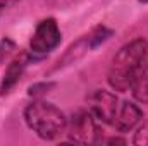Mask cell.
<instances>
[{
    "label": "cell",
    "instance_id": "cell-9",
    "mask_svg": "<svg viewBox=\"0 0 148 146\" xmlns=\"http://www.w3.org/2000/svg\"><path fill=\"white\" fill-rule=\"evenodd\" d=\"M110 36H112V29L105 28V26H98V28H95L90 33V36H88V46L90 48H95L100 43H103L105 40H109Z\"/></svg>",
    "mask_w": 148,
    "mask_h": 146
},
{
    "label": "cell",
    "instance_id": "cell-2",
    "mask_svg": "<svg viewBox=\"0 0 148 146\" xmlns=\"http://www.w3.org/2000/svg\"><path fill=\"white\" fill-rule=\"evenodd\" d=\"M24 120L38 138L47 141H53L67 131V119L64 112L43 98H36L26 105Z\"/></svg>",
    "mask_w": 148,
    "mask_h": 146
},
{
    "label": "cell",
    "instance_id": "cell-1",
    "mask_svg": "<svg viewBox=\"0 0 148 146\" xmlns=\"http://www.w3.org/2000/svg\"><path fill=\"white\" fill-rule=\"evenodd\" d=\"M148 57V41L145 38H134L129 43L122 45L114 55L109 67L107 81L114 91L126 93L131 88L133 77L140 65Z\"/></svg>",
    "mask_w": 148,
    "mask_h": 146
},
{
    "label": "cell",
    "instance_id": "cell-15",
    "mask_svg": "<svg viewBox=\"0 0 148 146\" xmlns=\"http://www.w3.org/2000/svg\"><path fill=\"white\" fill-rule=\"evenodd\" d=\"M140 3H148V0H138Z\"/></svg>",
    "mask_w": 148,
    "mask_h": 146
},
{
    "label": "cell",
    "instance_id": "cell-4",
    "mask_svg": "<svg viewBox=\"0 0 148 146\" xmlns=\"http://www.w3.org/2000/svg\"><path fill=\"white\" fill-rule=\"evenodd\" d=\"M67 136L73 143L97 145L102 143L103 131L97 124V119L90 110H77L73 115L71 122H67Z\"/></svg>",
    "mask_w": 148,
    "mask_h": 146
},
{
    "label": "cell",
    "instance_id": "cell-6",
    "mask_svg": "<svg viewBox=\"0 0 148 146\" xmlns=\"http://www.w3.org/2000/svg\"><path fill=\"white\" fill-rule=\"evenodd\" d=\"M31 62H33V59H31L29 52H21V53H17V55L10 60V64L7 65V69H5V72H3V77H2V81H0V96L7 95V93L19 83V79L23 77L26 67H28Z\"/></svg>",
    "mask_w": 148,
    "mask_h": 146
},
{
    "label": "cell",
    "instance_id": "cell-5",
    "mask_svg": "<svg viewBox=\"0 0 148 146\" xmlns=\"http://www.w3.org/2000/svg\"><path fill=\"white\" fill-rule=\"evenodd\" d=\"M86 102L90 105V112L95 115L98 122L112 126L119 110V100L115 93L107 89H95L86 96Z\"/></svg>",
    "mask_w": 148,
    "mask_h": 146
},
{
    "label": "cell",
    "instance_id": "cell-13",
    "mask_svg": "<svg viewBox=\"0 0 148 146\" xmlns=\"http://www.w3.org/2000/svg\"><path fill=\"white\" fill-rule=\"evenodd\" d=\"M9 2H10V0H0V14L5 10V7L9 5Z\"/></svg>",
    "mask_w": 148,
    "mask_h": 146
},
{
    "label": "cell",
    "instance_id": "cell-10",
    "mask_svg": "<svg viewBox=\"0 0 148 146\" xmlns=\"http://www.w3.org/2000/svg\"><path fill=\"white\" fill-rule=\"evenodd\" d=\"M55 86V83H36V84H33V86H29V89H28V95L31 96V98H43L47 93H50V89Z\"/></svg>",
    "mask_w": 148,
    "mask_h": 146
},
{
    "label": "cell",
    "instance_id": "cell-12",
    "mask_svg": "<svg viewBox=\"0 0 148 146\" xmlns=\"http://www.w3.org/2000/svg\"><path fill=\"white\" fill-rule=\"evenodd\" d=\"M107 143H109V145H126V139L114 136V138H109V139H107Z\"/></svg>",
    "mask_w": 148,
    "mask_h": 146
},
{
    "label": "cell",
    "instance_id": "cell-7",
    "mask_svg": "<svg viewBox=\"0 0 148 146\" xmlns=\"http://www.w3.org/2000/svg\"><path fill=\"white\" fill-rule=\"evenodd\" d=\"M143 120V110L140 108L136 103L133 102H122V105H119L115 120H114V127L119 132H129L133 131L140 122Z\"/></svg>",
    "mask_w": 148,
    "mask_h": 146
},
{
    "label": "cell",
    "instance_id": "cell-3",
    "mask_svg": "<svg viewBox=\"0 0 148 146\" xmlns=\"http://www.w3.org/2000/svg\"><path fill=\"white\" fill-rule=\"evenodd\" d=\"M62 41V33L53 17L41 19L35 28V33L29 40V55L35 60L45 59L50 52H53Z\"/></svg>",
    "mask_w": 148,
    "mask_h": 146
},
{
    "label": "cell",
    "instance_id": "cell-8",
    "mask_svg": "<svg viewBox=\"0 0 148 146\" xmlns=\"http://www.w3.org/2000/svg\"><path fill=\"white\" fill-rule=\"evenodd\" d=\"M129 91H131L133 98L138 103H141V105H147L148 103V57L145 59V62L140 65V69L136 71Z\"/></svg>",
    "mask_w": 148,
    "mask_h": 146
},
{
    "label": "cell",
    "instance_id": "cell-14",
    "mask_svg": "<svg viewBox=\"0 0 148 146\" xmlns=\"http://www.w3.org/2000/svg\"><path fill=\"white\" fill-rule=\"evenodd\" d=\"M5 55H7V52L3 50V46H2V43H0V62L3 60V57H5Z\"/></svg>",
    "mask_w": 148,
    "mask_h": 146
},
{
    "label": "cell",
    "instance_id": "cell-16",
    "mask_svg": "<svg viewBox=\"0 0 148 146\" xmlns=\"http://www.w3.org/2000/svg\"><path fill=\"white\" fill-rule=\"evenodd\" d=\"M12 2H17V0H12Z\"/></svg>",
    "mask_w": 148,
    "mask_h": 146
},
{
    "label": "cell",
    "instance_id": "cell-11",
    "mask_svg": "<svg viewBox=\"0 0 148 146\" xmlns=\"http://www.w3.org/2000/svg\"><path fill=\"white\" fill-rule=\"evenodd\" d=\"M133 145L148 146V122H143V124L136 129V132H134V136H133Z\"/></svg>",
    "mask_w": 148,
    "mask_h": 146
}]
</instances>
